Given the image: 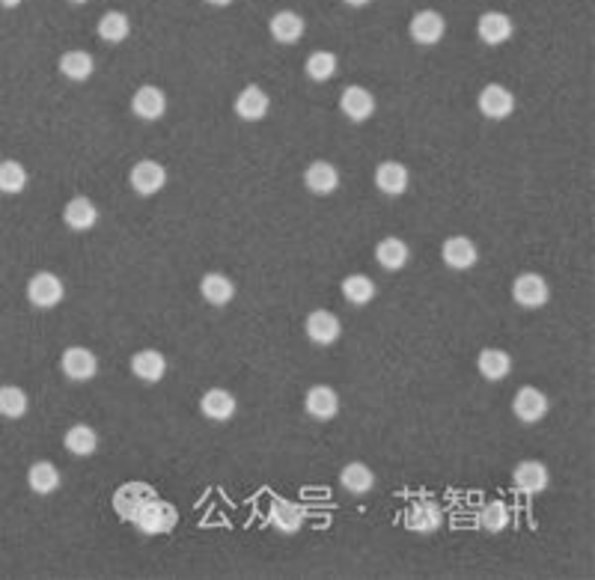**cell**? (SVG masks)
<instances>
[{
  "label": "cell",
  "mask_w": 595,
  "mask_h": 580,
  "mask_svg": "<svg viewBox=\"0 0 595 580\" xmlns=\"http://www.w3.org/2000/svg\"><path fill=\"white\" fill-rule=\"evenodd\" d=\"M131 524L138 527L140 533H147V536H164V533H170L178 524V512L173 509V503L161 500L155 494V497L147 500L138 509V515L131 518Z\"/></svg>",
  "instance_id": "obj_1"
},
{
  "label": "cell",
  "mask_w": 595,
  "mask_h": 580,
  "mask_svg": "<svg viewBox=\"0 0 595 580\" xmlns=\"http://www.w3.org/2000/svg\"><path fill=\"white\" fill-rule=\"evenodd\" d=\"M66 289H63V280L57 274H51V271H36L30 280H28V301L33 306H39V310H51V306H57L63 301Z\"/></svg>",
  "instance_id": "obj_2"
},
{
  "label": "cell",
  "mask_w": 595,
  "mask_h": 580,
  "mask_svg": "<svg viewBox=\"0 0 595 580\" xmlns=\"http://www.w3.org/2000/svg\"><path fill=\"white\" fill-rule=\"evenodd\" d=\"M512 298H515V304L524 306V310H539V306L548 304L551 286H548V280L542 274H533V271H527V274L515 277Z\"/></svg>",
  "instance_id": "obj_3"
},
{
  "label": "cell",
  "mask_w": 595,
  "mask_h": 580,
  "mask_svg": "<svg viewBox=\"0 0 595 580\" xmlns=\"http://www.w3.org/2000/svg\"><path fill=\"white\" fill-rule=\"evenodd\" d=\"M476 107H480V114L486 119L500 123V119L512 116L515 96L504 87V83H486V87L480 90V96H476Z\"/></svg>",
  "instance_id": "obj_4"
},
{
  "label": "cell",
  "mask_w": 595,
  "mask_h": 580,
  "mask_svg": "<svg viewBox=\"0 0 595 580\" xmlns=\"http://www.w3.org/2000/svg\"><path fill=\"white\" fill-rule=\"evenodd\" d=\"M155 494L158 491L152 489L149 482H125V485H119V489L114 491V512L119 518H123V521H131L143 503L152 500Z\"/></svg>",
  "instance_id": "obj_5"
},
{
  "label": "cell",
  "mask_w": 595,
  "mask_h": 580,
  "mask_svg": "<svg viewBox=\"0 0 595 580\" xmlns=\"http://www.w3.org/2000/svg\"><path fill=\"white\" fill-rule=\"evenodd\" d=\"M408 33H411V39L416 45H438L447 33V21H444V15L435 10H420L411 15V21H408Z\"/></svg>",
  "instance_id": "obj_6"
},
{
  "label": "cell",
  "mask_w": 595,
  "mask_h": 580,
  "mask_svg": "<svg viewBox=\"0 0 595 580\" xmlns=\"http://www.w3.org/2000/svg\"><path fill=\"white\" fill-rule=\"evenodd\" d=\"M548 408H551L548 396L542 393L539 387H530V384L518 390L515 399H512V414H515L524 425H533V423L545 420Z\"/></svg>",
  "instance_id": "obj_7"
},
{
  "label": "cell",
  "mask_w": 595,
  "mask_h": 580,
  "mask_svg": "<svg viewBox=\"0 0 595 580\" xmlns=\"http://www.w3.org/2000/svg\"><path fill=\"white\" fill-rule=\"evenodd\" d=\"M129 185H131L134 194H140V197H152V194H158L161 187L167 185V170L161 167L158 161L143 158V161H138V164L131 167Z\"/></svg>",
  "instance_id": "obj_8"
},
{
  "label": "cell",
  "mask_w": 595,
  "mask_h": 580,
  "mask_svg": "<svg viewBox=\"0 0 595 580\" xmlns=\"http://www.w3.org/2000/svg\"><path fill=\"white\" fill-rule=\"evenodd\" d=\"M60 369H63L66 378L72 381H90L96 378L99 372V357L83 346H72L66 348L63 357H60Z\"/></svg>",
  "instance_id": "obj_9"
},
{
  "label": "cell",
  "mask_w": 595,
  "mask_h": 580,
  "mask_svg": "<svg viewBox=\"0 0 595 580\" xmlns=\"http://www.w3.org/2000/svg\"><path fill=\"white\" fill-rule=\"evenodd\" d=\"M440 524H444L440 506L435 500H429V497L414 500L411 506H408V512H405V527H408V530H414V533H423V536L435 533Z\"/></svg>",
  "instance_id": "obj_10"
},
{
  "label": "cell",
  "mask_w": 595,
  "mask_h": 580,
  "mask_svg": "<svg viewBox=\"0 0 595 580\" xmlns=\"http://www.w3.org/2000/svg\"><path fill=\"white\" fill-rule=\"evenodd\" d=\"M339 110H343L345 119L352 123H367L376 114V96L367 87H345L343 96H339Z\"/></svg>",
  "instance_id": "obj_11"
},
{
  "label": "cell",
  "mask_w": 595,
  "mask_h": 580,
  "mask_svg": "<svg viewBox=\"0 0 595 580\" xmlns=\"http://www.w3.org/2000/svg\"><path fill=\"white\" fill-rule=\"evenodd\" d=\"M304 330H307L310 343L316 346H334L339 337H343V325L330 310H313L304 322Z\"/></svg>",
  "instance_id": "obj_12"
},
{
  "label": "cell",
  "mask_w": 595,
  "mask_h": 580,
  "mask_svg": "<svg viewBox=\"0 0 595 580\" xmlns=\"http://www.w3.org/2000/svg\"><path fill=\"white\" fill-rule=\"evenodd\" d=\"M512 485L521 494H542L551 485V473L548 467L536 458H527V462H518L512 471Z\"/></svg>",
  "instance_id": "obj_13"
},
{
  "label": "cell",
  "mask_w": 595,
  "mask_h": 580,
  "mask_svg": "<svg viewBox=\"0 0 595 580\" xmlns=\"http://www.w3.org/2000/svg\"><path fill=\"white\" fill-rule=\"evenodd\" d=\"M440 259H444L447 268L467 271V268L476 266V259H480V250H476V244L471 242V238L453 235V238H447L444 247H440Z\"/></svg>",
  "instance_id": "obj_14"
},
{
  "label": "cell",
  "mask_w": 595,
  "mask_h": 580,
  "mask_svg": "<svg viewBox=\"0 0 595 580\" xmlns=\"http://www.w3.org/2000/svg\"><path fill=\"white\" fill-rule=\"evenodd\" d=\"M304 408H307V414L313 420H334L339 414V393L334 387H328V384H316V387L307 390V396H304Z\"/></svg>",
  "instance_id": "obj_15"
},
{
  "label": "cell",
  "mask_w": 595,
  "mask_h": 580,
  "mask_svg": "<svg viewBox=\"0 0 595 580\" xmlns=\"http://www.w3.org/2000/svg\"><path fill=\"white\" fill-rule=\"evenodd\" d=\"M131 114L143 119V123H155V119H161L167 114V96L164 90L152 87V83H147V87H140L138 92H134L131 99Z\"/></svg>",
  "instance_id": "obj_16"
},
{
  "label": "cell",
  "mask_w": 595,
  "mask_h": 580,
  "mask_svg": "<svg viewBox=\"0 0 595 580\" xmlns=\"http://www.w3.org/2000/svg\"><path fill=\"white\" fill-rule=\"evenodd\" d=\"M376 185L387 197H402L408 185H411V173H408V167L399 164V161H381L376 167Z\"/></svg>",
  "instance_id": "obj_17"
},
{
  "label": "cell",
  "mask_w": 595,
  "mask_h": 580,
  "mask_svg": "<svg viewBox=\"0 0 595 580\" xmlns=\"http://www.w3.org/2000/svg\"><path fill=\"white\" fill-rule=\"evenodd\" d=\"M235 408H238L235 396L229 393V390H224V387H211V390H206V393H202V399H200V411H202V417H209L211 423H226V420H233V417H235Z\"/></svg>",
  "instance_id": "obj_18"
},
{
  "label": "cell",
  "mask_w": 595,
  "mask_h": 580,
  "mask_svg": "<svg viewBox=\"0 0 595 580\" xmlns=\"http://www.w3.org/2000/svg\"><path fill=\"white\" fill-rule=\"evenodd\" d=\"M512 19L506 12H482L480 21H476V36H480L486 45H504V42L512 36Z\"/></svg>",
  "instance_id": "obj_19"
},
{
  "label": "cell",
  "mask_w": 595,
  "mask_h": 580,
  "mask_svg": "<svg viewBox=\"0 0 595 580\" xmlns=\"http://www.w3.org/2000/svg\"><path fill=\"white\" fill-rule=\"evenodd\" d=\"M304 30H307V21L292 10H280L271 15V21H268V33L274 36V42H280V45H295V42L304 36Z\"/></svg>",
  "instance_id": "obj_20"
},
{
  "label": "cell",
  "mask_w": 595,
  "mask_h": 580,
  "mask_svg": "<svg viewBox=\"0 0 595 580\" xmlns=\"http://www.w3.org/2000/svg\"><path fill=\"white\" fill-rule=\"evenodd\" d=\"M268 107H271V99L266 96V90L257 87V83L244 87L235 96V114L242 116L244 123H259V119H266L268 116Z\"/></svg>",
  "instance_id": "obj_21"
},
{
  "label": "cell",
  "mask_w": 595,
  "mask_h": 580,
  "mask_svg": "<svg viewBox=\"0 0 595 580\" xmlns=\"http://www.w3.org/2000/svg\"><path fill=\"white\" fill-rule=\"evenodd\" d=\"M304 185L310 187L316 197H328L339 187V170L330 164V161H313V164L304 170Z\"/></svg>",
  "instance_id": "obj_22"
},
{
  "label": "cell",
  "mask_w": 595,
  "mask_h": 580,
  "mask_svg": "<svg viewBox=\"0 0 595 580\" xmlns=\"http://www.w3.org/2000/svg\"><path fill=\"white\" fill-rule=\"evenodd\" d=\"M304 518H307V509L295 500H274V506L268 512V521L277 527L280 533H298L304 527Z\"/></svg>",
  "instance_id": "obj_23"
},
{
  "label": "cell",
  "mask_w": 595,
  "mask_h": 580,
  "mask_svg": "<svg viewBox=\"0 0 595 580\" xmlns=\"http://www.w3.org/2000/svg\"><path fill=\"white\" fill-rule=\"evenodd\" d=\"M63 220H66V226L75 229V233H87V229L99 224V209L90 197H75L66 203Z\"/></svg>",
  "instance_id": "obj_24"
},
{
  "label": "cell",
  "mask_w": 595,
  "mask_h": 580,
  "mask_svg": "<svg viewBox=\"0 0 595 580\" xmlns=\"http://www.w3.org/2000/svg\"><path fill=\"white\" fill-rule=\"evenodd\" d=\"M376 259L385 271H402L408 262H411V247L396 235L381 238V242L376 244Z\"/></svg>",
  "instance_id": "obj_25"
},
{
  "label": "cell",
  "mask_w": 595,
  "mask_h": 580,
  "mask_svg": "<svg viewBox=\"0 0 595 580\" xmlns=\"http://www.w3.org/2000/svg\"><path fill=\"white\" fill-rule=\"evenodd\" d=\"M131 372L138 375L140 381L158 384L167 375V357L155 352V348H143V352L131 357Z\"/></svg>",
  "instance_id": "obj_26"
},
{
  "label": "cell",
  "mask_w": 595,
  "mask_h": 580,
  "mask_svg": "<svg viewBox=\"0 0 595 580\" xmlns=\"http://www.w3.org/2000/svg\"><path fill=\"white\" fill-rule=\"evenodd\" d=\"M476 369L486 381H504L512 372V357L504 348H482L480 357H476Z\"/></svg>",
  "instance_id": "obj_27"
},
{
  "label": "cell",
  "mask_w": 595,
  "mask_h": 580,
  "mask_svg": "<svg viewBox=\"0 0 595 580\" xmlns=\"http://www.w3.org/2000/svg\"><path fill=\"white\" fill-rule=\"evenodd\" d=\"M200 295L206 298L211 306H226L235 298V283L220 271H211L200 280Z\"/></svg>",
  "instance_id": "obj_28"
},
{
  "label": "cell",
  "mask_w": 595,
  "mask_h": 580,
  "mask_svg": "<svg viewBox=\"0 0 595 580\" xmlns=\"http://www.w3.org/2000/svg\"><path fill=\"white\" fill-rule=\"evenodd\" d=\"M339 485L348 491V494H369L372 485H376V473L369 471V465L363 462H348L343 471H339Z\"/></svg>",
  "instance_id": "obj_29"
},
{
  "label": "cell",
  "mask_w": 595,
  "mask_h": 580,
  "mask_svg": "<svg viewBox=\"0 0 595 580\" xmlns=\"http://www.w3.org/2000/svg\"><path fill=\"white\" fill-rule=\"evenodd\" d=\"M63 447L69 449L72 456L87 458V456H92L99 449V432L92 429V425H87V423H78V425H72V429L66 432Z\"/></svg>",
  "instance_id": "obj_30"
},
{
  "label": "cell",
  "mask_w": 595,
  "mask_h": 580,
  "mask_svg": "<svg viewBox=\"0 0 595 580\" xmlns=\"http://www.w3.org/2000/svg\"><path fill=\"white\" fill-rule=\"evenodd\" d=\"M60 72L66 75L69 81H87L92 78V72H96V60L87 51H66L63 57H60Z\"/></svg>",
  "instance_id": "obj_31"
},
{
  "label": "cell",
  "mask_w": 595,
  "mask_h": 580,
  "mask_svg": "<svg viewBox=\"0 0 595 580\" xmlns=\"http://www.w3.org/2000/svg\"><path fill=\"white\" fill-rule=\"evenodd\" d=\"M28 485L33 494H54L60 489V471L51 462H33L28 467Z\"/></svg>",
  "instance_id": "obj_32"
},
{
  "label": "cell",
  "mask_w": 595,
  "mask_h": 580,
  "mask_svg": "<svg viewBox=\"0 0 595 580\" xmlns=\"http://www.w3.org/2000/svg\"><path fill=\"white\" fill-rule=\"evenodd\" d=\"M476 521H480L482 530H488V533H504L509 521H512V512H509L504 500H488L486 506L476 512Z\"/></svg>",
  "instance_id": "obj_33"
},
{
  "label": "cell",
  "mask_w": 595,
  "mask_h": 580,
  "mask_svg": "<svg viewBox=\"0 0 595 580\" xmlns=\"http://www.w3.org/2000/svg\"><path fill=\"white\" fill-rule=\"evenodd\" d=\"M99 36L105 39V42H110V45H119L125 36L131 33V21H129V15L125 12H119V10H110V12H105L99 19Z\"/></svg>",
  "instance_id": "obj_34"
},
{
  "label": "cell",
  "mask_w": 595,
  "mask_h": 580,
  "mask_svg": "<svg viewBox=\"0 0 595 580\" xmlns=\"http://www.w3.org/2000/svg\"><path fill=\"white\" fill-rule=\"evenodd\" d=\"M304 69H307V78L316 81V83H325L337 75L339 69V60L334 51H313L307 57V63H304Z\"/></svg>",
  "instance_id": "obj_35"
},
{
  "label": "cell",
  "mask_w": 595,
  "mask_h": 580,
  "mask_svg": "<svg viewBox=\"0 0 595 580\" xmlns=\"http://www.w3.org/2000/svg\"><path fill=\"white\" fill-rule=\"evenodd\" d=\"M339 289H343L345 301L354 306H367L372 298H376V283H372L367 274H348Z\"/></svg>",
  "instance_id": "obj_36"
},
{
  "label": "cell",
  "mask_w": 595,
  "mask_h": 580,
  "mask_svg": "<svg viewBox=\"0 0 595 580\" xmlns=\"http://www.w3.org/2000/svg\"><path fill=\"white\" fill-rule=\"evenodd\" d=\"M28 408H30V399L21 387H12V384L0 387V417H6V420H21V417L28 414Z\"/></svg>",
  "instance_id": "obj_37"
},
{
  "label": "cell",
  "mask_w": 595,
  "mask_h": 580,
  "mask_svg": "<svg viewBox=\"0 0 595 580\" xmlns=\"http://www.w3.org/2000/svg\"><path fill=\"white\" fill-rule=\"evenodd\" d=\"M28 187V170L19 161H0V194H21Z\"/></svg>",
  "instance_id": "obj_38"
},
{
  "label": "cell",
  "mask_w": 595,
  "mask_h": 580,
  "mask_svg": "<svg viewBox=\"0 0 595 580\" xmlns=\"http://www.w3.org/2000/svg\"><path fill=\"white\" fill-rule=\"evenodd\" d=\"M345 6H354V10H361V6H367V4H372V0H343Z\"/></svg>",
  "instance_id": "obj_39"
},
{
  "label": "cell",
  "mask_w": 595,
  "mask_h": 580,
  "mask_svg": "<svg viewBox=\"0 0 595 580\" xmlns=\"http://www.w3.org/2000/svg\"><path fill=\"white\" fill-rule=\"evenodd\" d=\"M0 4H4V6H6V10H12V6H21V4H24V0H0Z\"/></svg>",
  "instance_id": "obj_40"
},
{
  "label": "cell",
  "mask_w": 595,
  "mask_h": 580,
  "mask_svg": "<svg viewBox=\"0 0 595 580\" xmlns=\"http://www.w3.org/2000/svg\"><path fill=\"white\" fill-rule=\"evenodd\" d=\"M206 4H211V6H229L233 0H206Z\"/></svg>",
  "instance_id": "obj_41"
},
{
  "label": "cell",
  "mask_w": 595,
  "mask_h": 580,
  "mask_svg": "<svg viewBox=\"0 0 595 580\" xmlns=\"http://www.w3.org/2000/svg\"><path fill=\"white\" fill-rule=\"evenodd\" d=\"M72 4H87V0H72Z\"/></svg>",
  "instance_id": "obj_42"
}]
</instances>
